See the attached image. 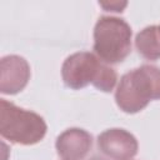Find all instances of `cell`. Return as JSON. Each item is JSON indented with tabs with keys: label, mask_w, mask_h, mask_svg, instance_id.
Listing matches in <instances>:
<instances>
[{
	"label": "cell",
	"mask_w": 160,
	"mask_h": 160,
	"mask_svg": "<svg viewBox=\"0 0 160 160\" xmlns=\"http://www.w3.org/2000/svg\"><path fill=\"white\" fill-rule=\"evenodd\" d=\"M151 100H160V69L141 65L120 78L115 91L116 105L128 114H135Z\"/></svg>",
	"instance_id": "1"
},
{
	"label": "cell",
	"mask_w": 160,
	"mask_h": 160,
	"mask_svg": "<svg viewBox=\"0 0 160 160\" xmlns=\"http://www.w3.org/2000/svg\"><path fill=\"white\" fill-rule=\"evenodd\" d=\"M46 130V122L39 114L0 100V134L4 139L14 144L34 145L44 139Z\"/></svg>",
	"instance_id": "2"
},
{
	"label": "cell",
	"mask_w": 160,
	"mask_h": 160,
	"mask_svg": "<svg viewBox=\"0 0 160 160\" xmlns=\"http://www.w3.org/2000/svg\"><path fill=\"white\" fill-rule=\"evenodd\" d=\"M131 28L120 18L101 16L94 28V51L105 64H119L131 51Z\"/></svg>",
	"instance_id": "3"
},
{
	"label": "cell",
	"mask_w": 160,
	"mask_h": 160,
	"mask_svg": "<svg viewBox=\"0 0 160 160\" xmlns=\"http://www.w3.org/2000/svg\"><path fill=\"white\" fill-rule=\"evenodd\" d=\"M104 62L89 51H79L65 59L61 66V76L64 84L72 89L80 90L89 84H95Z\"/></svg>",
	"instance_id": "4"
},
{
	"label": "cell",
	"mask_w": 160,
	"mask_h": 160,
	"mask_svg": "<svg viewBox=\"0 0 160 160\" xmlns=\"http://www.w3.org/2000/svg\"><path fill=\"white\" fill-rule=\"evenodd\" d=\"M98 148L112 160H131L138 152L136 138L125 129L112 128L98 136Z\"/></svg>",
	"instance_id": "5"
},
{
	"label": "cell",
	"mask_w": 160,
	"mask_h": 160,
	"mask_svg": "<svg viewBox=\"0 0 160 160\" xmlns=\"http://www.w3.org/2000/svg\"><path fill=\"white\" fill-rule=\"evenodd\" d=\"M30 79V65L19 55H8L0 60V91L14 95L28 85Z\"/></svg>",
	"instance_id": "6"
},
{
	"label": "cell",
	"mask_w": 160,
	"mask_h": 160,
	"mask_svg": "<svg viewBox=\"0 0 160 160\" xmlns=\"http://www.w3.org/2000/svg\"><path fill=\"white\" fill-rule=\"evenodd\" d=\"M55 146L64 160H82L92 146V136L84 129L70 128L58 136Z\"/></svg>",
	"instance_id": "7"
},
{
	"label": "cell",
	"mask_w": 160,
	"mask_h": 160,
	"mask_svg": "<svg viewBox=\"0 0 160 160\" xmlns=\"http://www.w3.org/2000/svg\"><path fill=\"white\" fill-rule=\"evenodd\" d=\"M135 46L144 59H160V26L150 25L144 28L135 38Z\"/></svg>",
	"instance_id": "8"
},
{
	"label": "cell",
	"mask_w": 160,
	"mask_h": 160,
	"mask_svg": "<svg viewBox=\"0 0 160 160\" xmlns=\"http://www.w3.org/2000/svg\"><path fill=\"white\" fill-rule=\"evenodd\" d=\"M101 8H104L105 11H115V12H121L124 8L128 5L126 1L119 2V1H110V2H99Z\"/></svg>",
	"instance_id": "9"
},
{
	"label": "cell",
	"mask_w": 160,
	"mask_h": 160,
	"mask_svg": "<svg viewBox=\"0 0 160 160\" xmlns=\"http://www.w3.org/2000/svg\"><path fill=\"white\" fill-rule=\"evenodd\" d=\"M90 160H104L102 158H92V159H90Z\"/></svg>",
	"instance_id": "10"
}]
</instances>
